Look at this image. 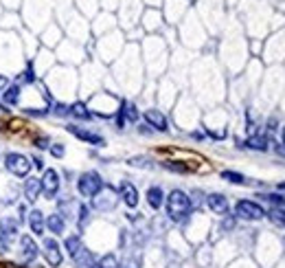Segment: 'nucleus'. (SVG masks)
Returning <instances> with one entry per match:
<instances>
[{
	"label": "nucleus",
	"instance_id": "nucleus-1",
	"mask_svg": "<svg viewBox=\"0 0 285 268\" xmlns=\"http://www.w3.org/2000/svg\"><path fill=\"white\" fill-rule=\"evenodd\" d=\"M191 213V198L182 189H174L167 196V215L174 222H182Z\"/></svg>",
	"mask_w": 285,
	"mask_h": 268
},
{
	"label": "nucleus",
	"instance_id": "nucleus-2",
	"mask_svg": "<svg viewBox=\"0 0 285 268\" xmlns=\"http://www.w3.org/2000/svg\"><path fill=\"white\" fill-rule=\"evenodd\" d=\"M101 189H104V180L97 172H83L77 178V191L83 198H95Z\"/></svg>",
	"mask_w": 285,
	"mask_h": 268
},
{
	"label": "nucleus",
	"instance_id": "nucleus-3",
	"mask_svg": "<svg viewBox=\"0 0 285 268\" xmlns=\"http://www.w3.org/2000/svg\"><path fill=\"white\" fill-rule=\"evenodd\" d=\"M4 167H7V172L13 174V176L26 178L31 174L33 163H31L29 156H25V154H20V152H9L7 156H4Z\"/></svg>",
	"mask_w": 285,
	"mask_h": 268
},
{
	"label": "nucleus",
	"instance_id": "nucleus-4",
	"mask_svg": "<svg viewBox=\"0 0 285 268\" xmlns=\"http://www.w3.org/2000/svg\"><path fill=\"white\" fill-rule=\"evenodd\" d=\"M40 253L44 255L46 264H49L51 268L62 266V262H64V253H62V246H59V242H57L55 238H44V239H42Z\"/></svg>",
	"mask_w": 285,
	"mask_h": 268
},
{
	"label": "nucleus",
	"instance_id": "nucleus-5",
	"mask_svg": "<svg viewBox=\"0 0 285 268\" xmlns=\"http://www.w3.org/2000/svg\"><path fill=\"white\" fill-rule=\"evenodd\" d=\"M235 218L241 220H261L265 218V209L252 200H239L235 205Z\"/></svg>",
	"mask_w": 285,
	"mask_h": 268
},
{
	"label": "nucleus",
	"instance_id": "nucleus-6",
	"mask_svg": "<svg viewBox=\"0 0 285 268\" xmlns=\"http://www.w3.org/2000/svg\"><path fill=\"white\" fill-rule=\"evenodd\" d=\"M18 248H20V257L22 262H26V264H33V262L40 257V246L35 244L33 235H20V239H18Z\"/></svg>",
	"mask_w": 285,
	"mask_h": 268
},
{
	"label": "nucleus",
	"instance_id": "nucleus-7",
	"mask_svg": "<svg viewBox=\"0 0 285 268\" xmlns=\"http://www.w3.org/2000/svg\"><path fill=\"white\" fill-rule=\"evenodd\" d=\"M40 185H42V194L53 198L59 191V174L55 169H44V174L40 178Z\"/></svg>",
	"mask_w": 285,
	"mask_h": 268
},
{
	"label": "nucleus",
	"instance_id": "nucleus-8",
	"mask_svg": "<svg viewBox=\"0 0 285 268\" xmlns=\"http://www.w3.org/2000/svg\"><path fill=\"white\" fill-rule=\"evenodd\" d=\"M68 132H71L73 136H77L79 141H86V143L97 145V148L105 145V139L101 134H95V132H90V130H83V128H79V125H68Z\"/></svg>",
	"mask_w": 285,
	"mask_h": 268
},
{
	"label": "nucleus",
	"instance_id": "nucleus-9",
	"mask_svg": "<svg viewBox=\"0 0 285 268\" xmlns=\"http://www.w3.org/2000/svg\"><path fill=\"white\" fill-rule=\"evenodd\" d=\"M26 222H29V229L33 235H44V229H46V218L40 209H31L26 213Z\"/></svg>",
	"mask_w": 285,
	"mask_h": 268
},
{
	"label": "nucleus",
	"instance_id": "nucleus-10",
	"mask_svg": "<svg viewBox=\"0 0 285 268\" xmlns=\"http://www.w3.org/2000/svg\"><path fill=\"white\" fill-rule=\"evenodd\" d=\"M207 205L213 213L217 215H226L228 213V198L224 194H208L207 196Z\"/></svg>",
	"mask_w": 285,
	"mask_h": 268
},
{
	"label": "nucleus",
	"instance_id": "nucleus-11",
	"mask_svg": "<svg viewBox=\"0 0 285 268\" xmlns=\"http://www.w3.org/2000/svg\"><path fill=\"white\" fill-rule=\"evenodd\" d=\"M46 229L53 235H64L66 233V218L62 213H51L46 215Z\"/></svg>",
	"mask_w": 285,
	"mask_h": 268
},
{
	"label": "nucleus",
	"instance_id": "nucleus-12",
	"mask_svg": "<svg viewBox=\"0 0 285 268\" xmlns=\"http://www.w3.org/2000/svg\"><path fill=\"white\" fill-rule=\"evenodd\" d=\"M145 121L149 123V128H156L158 132H165L167 130V119L160 110H145Z\"/></svg>",
	"mask_w": 285,
	"mask_h": 268
},
{
	"label": "nucleus",
	"instance_id": "nucleus-13",
	"mask_svg": "<svg viewBox=\"0 0 285 268\" xmlns=\"http://www.w3.org/2000/svg\"><path fill=\"white\" fill-rule=\"evenodd\" d=\"M121 198H123V202L130 207V209H134V207L138 205V189L132 185V182H123L119 189Z\"/></svg>",
	"mask_w": 285,
	"mask_h": 268
},
{
	"label": "nucleus",
	"instance_id": "nucleus-14",
	"mask_svg": "<svg viewBox=\"0 0 285 268\" xmlns=\"http://www.w3.org/2000/svg\"><path fill=\"white\" fill-rule=\"evenodd\" d=\"M40 194H42L40 178H35V176H26V180H25V198L29 200V202H35Z\"/></svg>",
	"mask_w": 285,
	"mask_h": 268
},
{
	"label": "nucleus",
	"instance_id": "nucleus-15",
	"mask_svg": "<svg viewBox=\"0 0 285 268\" xmlns=\"http://www.w3.org/2000/svg\"><path fill=\"white\" fill-rule=\"evenodd\" d=\"M119 128H123L125 125V121H130V123H134V121H138V110H136V106L134 103H130V101H125L123 103V110H121V115H119Z\"/></svg>",
	"mask_w": 285,
	"mask_h": 268
},
{
	"label": "nucleus",
	"instance_id": "nucleus-16",
	"mask_svg": "<svg viewBox=\"0 0 285 268\" xmlns=\"http://www.w3.org/2000/svg\"><path fill=\"white\" fill-rule=\"evenodd\" d=\"M73 262H75V266H77V268H95V266H97L95 257H92V253L88 251L86 246H83L81 251H79L77 255L73 257Z\"/></svg>",
	"mask_w": 285,
	"mask_h": 268
},
{
	"label": "nucleus",
	"instance_id": "nucleus-17",
	"mask_svg": "<svg viewBox=\"0 0 285 268\" xmlns=\"http://www.w3.org/2000/svg\"><path fill=\"white\" fill-rule=\"evenodd\" d=\"M18 229H20V220H16V218H2V220H0V231L7 235L9 239L16 238Z\"/></svg>",
	"mask_w": 285,
	"mask_h": 268
},
{
	"label": "nucleus",
	"instance_id": "nucleus-18",
	"mask_svg": "<svg viewBox=\"0 0 285 268\" xmlns=\"http://www.w3.org/2000/svg\"><path fill=\"white\" fill-rule=\"evenodd\" d=\"M162 202H165V194H162L160 187H149L147 189V205L152 209H160Z\"/></svg>",
	"mask_w": 285,
	"mask_h": 268
},
{
	"label": "nucleus",
	"instance_id": "nucleus-19",
	"mask_svg": "<svg viewBox=\"0 0 285 268\" xmlns=\"http://www.w3.org/2000/svg\"><path fill=\"white\" fill-rule=\"evenodd\" d=\"M64 248H66V251H68V255L75 257V255H77V253L83 248L81 238H79L77 233H75V235H66V239H64Z\"/></svg>",
	"mask_w": 285,
	"mask_h": 268
},
{
	"label": "nucleus",
	"instance_id": "nucleus-20",
	"mask_svg": "<svg viewBox=\"0 0 285 268\" xmlns=\"http://www.w3.org/2000/svg\"><path fill=\"white\" fill-rule=\"evenodd\" d=\"M68 115H73L75 119H81V121H88V119H92V115H90V112H88L86 103H81V101L73 103V106L68 108Z\"/></svg>",
	"mask_w": 285,
	"mask_h": 268
},
{
	"label": "nucleus",
	"instance_id": "nucleus-21",
	"mask_svg": "<svg viewBox=\"0 0 285 268\" xmlns=\"http://www.w3.org/2000/svg\"><path fill=\"white\" fill-rule=\"evenodd\" d=\"M2 101L7 103V106H16V103L20 101V88H18L16 84H11L9 88H4V92H2Z\"/></svg>",
	"mask_w": 285,
	"mask_h": 268
},
{
	"label": "nucleus",
	"instance_id": "nucleus-22",
	"mask_svg": "<svg viewBox=\"0 0 285 268\" xmlns=\"http://www.w3.org/2000/svg\"><path fill=\"white\" fill-rule=\"evenodd\" d=\"M222 178H224V180H228V182H233V185H246V182H248L244 174L231 172V169H224V172H222Z\"/></svg>",
	"mask_w": 285,
	"mask_h": 268
},
{
	"label": "nucleus",
	"instance_id": "nucleus-23",
	"mask_svg": "<svg viewBox=\"0 0 285 268\" xmlns=\"http://www.w3.org/2000/svg\"><path fill=\"white\" fill-rule=\"evenodd\" d=\"M246 148L265 152V149H268V139H265V136H250V139L246 141Z\"/></svg>",
	"mask_w": 285,
	"mask_h": 268
},
{
	"label": "nucleus",
	"instance_id": "nucleus-24",
	"mask_svg": "<svg viewBox=\"0 0 285 268\" xmlns=\"http://www.w3.org/2000/svg\"><path fill=\"white\" fill-rule=\"evenodd\" d=\"M95 268H119V260H116L114 253H107V255H104L99 262H97Z\"/></svg>",
	"mask_w": 285,
	"mask_h": 268
},
{
	"label": "nucleus",
	"instance_id": "nucleus-25",
	"mask_svg": "<svg viewBox=\"0 0 285 268\" xmlns=\"http://www.w3.org/2000/svg\"><path fill=\"white\" fill-rule=\"evenodd\" d=\"M265 215L272 220V224H277V227H285V209H281V207L272 209L270 213H265Z\"/></svg>",
	"mask_w": 285,
	"mask_h": 268
},
{
	"label": "nucleus",
	"instance_id": "nucleus-26",
	"mask_svg": "<svg viewBox=\"0 0 285 268\" xmlns=\"http://www.w3.org/2000/svg\"><path fill=\"white\" fill-rule=\"evenodd\" d=\"M9 248H11V239H9L2 231H0V255H7Z\"/></svg>",
	"mask_w": 285,
	"mask_h": 268
},
{
	"label": "nucleus",
	"instance_id": "nucleus-27",
	"mask_svg": "<svg viewBox=\"0 0 285 268\" xmlns=\"http://www.w3.org/2000/svg\"><path fill=\"white\" fill-rule=\"evenodd\" d=\"M119 268H141V262H138V257H125Z\"/></svg>",
	"mask_w": 285,
	"mask_h": 268
},
{
	"label": "nucleus",
	"instance_id": "nucleus-28",
	"mask_svg": "<svg viewBox=\"0 0 285 268\" xmlns=\"http://www.w3.org/2000/svg\"><path fill=\"white\" fill-rule=\"evenodd\" d=\"M49 149H51V154H53L55 158H62V156H64V152H66L64 143H53V145H49Z\"/></svg>",
	"mask_w": 285,
	"mask_h": 268
},
{
	"label": "nucleus",
	"instance_id": "nucleus-29",
	"mask_svg": "<svg viewBox=\"0 0 285 268\" xmlns=\"http://www.w3.org/2000/svg\"><path fill=\"white\" fill-rule=\"evenodd\" d=\"M90 218V209L86 205H79V224H86Z\"/></svg>",
	"mask_w": 285,
	"mask_h": 268
},
{
	"label": "nucleus",
	"instance_id": "nucleus-30",
	"mask_svg": "<svg viewBox=\"0 0 285 268\" xmlns=\"http://www.w3.org/2000/svg\"><path fill=\"white\" fill-rule=\"evenodd\" d=\"M20 79H22V82H25V84H33V82H35V73H33V68H26V70H22Z\"/></svg>",
	"mask_w": 285,
	"mask_h": 268
},
{
	"label": "nucleus",
	"instance_id": "nucleus-31",
	"mask_svg": "<svg viewBox=\"0 0 285 268\" xmlns=\"http://www.w3.org/2000/svg\"><path fill=\"white\" fill-rule=\"evenodd\" d=\"M130 165L132 167H149V161L143 156H134V158H130Z\"/></svg>",
	"mask_w": 285,
	"mask_h": 268
},
{
	"label": "nucleus",
	"instance_id": "nucleus-32",
	"mask_svg": "<svg viewBox=\"0 0 285 268\" xmlns=\"http://www.w3.org/2000/svg\"><path fill=\"white\" fill-rule=\"evenodd\" d=\"M263 198H265V200H270V202H274V205H279V207H283V205H285V198H283V196H279V194H265Z\"/></svg>",
	"mask_w": 285,
	"mask_h": 268
},
{
	"label": "nucleus",
	"instance_id": "nucleus-33",
	"mask_svg": "<svg viewBox=\"0 0 285 268\" xmlns=\"http://www.w3.org/2000/svg\"><path fill=\"white\" fill-rule=\"evenodd\" d=\"M55 115H57V117H66L68 115V106H62V103H57V106H55Z\"/></svg>",
	"mask_w": 285,
	"mask_h": 268
},
{
	"label": "nucleus",
	"instance_id": "nucleus-34",
	"mask_svg": "<svg viewBox=\"0 0 285 268\" xmlns=\"http://www.w3.org/2000/svg\"><path fill=\"white\" fill-rule=\"evenodd\" d=\"M35 145H37L40 149H46V148H49V139H37Z\"/></svg>",
	"mask_w": 285,
	"mask_h": 268
},
{
	"label": "nucleus",
	"instance_id": "nucleus-35",
	"mask_svg": "<svg viewBox=\"0 0 285 268\" xmlns=\"http://www.w3.org/2000/svg\"><path fill=\"white\" fill-rule=\"evenodd\" d=\"M33 167H37V169H44V163H42V158H33Z\"/></svg>",
	"mask_w": 285,
	"mask_h": 268
},
{
	"label": "nucleus",
	"instance_id": "nucleus-36",
	"mask_svg": "<svg viewBox=\"0 0 285 268\" xmlns=\"http://www.w3.org/2000/svg\"><path fill=\"white\" fill-rule=\"evenodd\" d=\"M279 191H285V182H281V185H279Z\"/></svg>",
	"mask_w": 285,
	"mask_h": 268
},
{
	"label": "nucleus",
	"instance_id": "nucleus-37",
	"mask_svg": "<svg viewBox=\"0 0 285 268\" xmlns=\"http://www.w3.org/2000/svg\"><path fill=\"white\" fill-rule=\"evenodd\" d=\"M283 145H285V128H283Z\"/></svg>",
	"mask_w": 285,
	"mask_h": 268
}]
</instances>
